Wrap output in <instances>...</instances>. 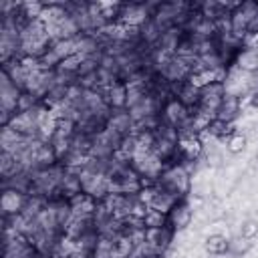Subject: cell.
Here are the masks:
<instances>
[{"mask_svg": "<svg viewBox=\"0 0 258 258\" xmlns=\"http://www.w3.org/2000/svg\"><path fill=\"white\" fill-rule=\"evenodd\" d=\"M191 218H194V210H191V206L187 204V198H181V200H177V202L173 204V208L167 212L165 226H169L173 232H179V230H183V228L189 226Z\"/></svg>", "mask_w": 258, "mask_h": 258, "instance_id": "obj_1", "label": "cell"}, {"mask_svg": "<svg viewBox=\"0 0 258 258\" xmlns=\"http://www.w3.org/2000/svg\"><path fill=\"white\" fill-rule=\"evenodd\" d=\"M242 113V99L238 95H224L218 111H216V119L226 121V123H234L236 117Z\"/></svg>", "mask_w": 258, "mask_h": 258, "instance_id": "obj_2", "label": "cell"}, {"mask_svg": "<svg viewBox=\"0 0 258 258\" xmlns=\"http://www.w3.org/2000/svg\"><path fill=\"white\" fill-rule=\"evenodd\" d=\"M236 67L246 73H258V46H242L236 56Z\"/></svg>", "mask_w": 258, "mask_h": 258, "instance_id": "obj_3", "label": "cell"}, {"mask_svg": "<svg viewBox=\"0 0 258 258\" xmlns=\"http://www.w3.org/2000/svg\"><path fill=\"white\" fill-rule=\"evenodd\" d=\"M228 248H230V240L224 238L222 234H212L206 240V250L212 256H224V254H228Z\"/></svg>", "mask_w": 258, "mask_h": 258, "instance_id": "obj_4", "label": "cell"}, {"mask_svg": "<svg viewBox=\"0 0 258 258\" xmlns=\"http://www.w3.org/2000/svg\"><path fill=\"white\" fill-rule=\"evenodd\" d=\"M250 246H252V240L238 236L236 240H230V248H228V254H232L234 258H240L242 254H246V252L250 250Z\"/></svg>", "mask_w": 258, "mask_h": 258, "instance_id": "obj_5", "label": "cell"}, {"mask_svg": "<svg viewBox=\"0 0 258 258\" xmlns=\"http://www.w3.org/2000/svg\"><path fill=\"white\" fill-rule=\"evenodd\" d=\"M246 147V135H242L240 131H236L232 137L226 139V149L230 153H242Z\"/></svg>", "mask_w": 258, "mask_h": 258, "instance_id": "obj_6", "label": "cell"}, {"mask_svg": "<svg viewBox=\"0 0 258 258\" xmlns=\"http://www.w3.org/2000/svg\"><path fill=\"white\" fill-rule=\"evenodd\" d=\"M258 234V224L252 222V220H246L240 228V236L242 238H248V240H254V236Z\"/></svg>", "mask_w": 258, "mask_h": 258, "instance_id": "obj_7", "label": "cell"}, {"mask_svg": "<svg viewBox=\"0 0 258 258\" xmlns=\"http://www.w3.org/2000/svg\"><path fill=\"white\" fill-rule=\"evenodd\" d=\"M256 159H258V153H256Z\"/></svg>", "mask_w": 258, "mask_h": 258, "instance_id": "obj_8", "label": "cell"}, {"mask_svg": "<svg viewBox=\"0 0 258 258\" xmlns=\"http://www.w3.org/2000/svg\"><path fill=\"white\" fill-rule=\"evenodd\" d=\"M216 258H220V256H216Z\"/></svg>", "mask_w": 258, "mask_h": 258, "instance_id": "obj_9", "label": "cell"}]
</instances>
